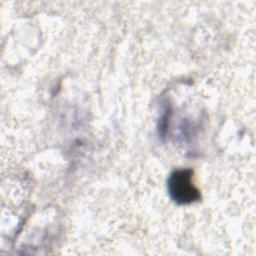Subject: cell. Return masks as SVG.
Here are the masks:
<instances>
[{
	"label": "cell",
	"instance_id": "1",
	"mask_svg": "<svg viewBox=\"0 0 256 256\" xmlns=\"http://www.w3.org/2000/svg\"><path fill=\"white\" fill-rule=\"evenodd\" d=\"M168 193L171 199L177 204H191L199 201L201 198L200 191L193 182V170L177 169L174 170L168 178Z\"/></svg>",
	"mask_w": 256,
	"mask_h": 256
},
{
	"label": "cell",
	"instance_id": "2",
	"mask_svg": "<svg viewBox=\"0 0 256 256\" xmlns=\"http://www.w3.org/2000/svg\"><path fill=\"white\" fill-rule=\"evenodd\" d=\"M171 114V110L170 108L168 109V107H166L162 113V115L160 116L159 119V124H158V132L159 135L161 137H164L166 134V130H167V123L169 121V116Z\"/></svg>",
	"mask_w": 256,
	"mask_h": 256
}]
</instances>
